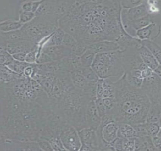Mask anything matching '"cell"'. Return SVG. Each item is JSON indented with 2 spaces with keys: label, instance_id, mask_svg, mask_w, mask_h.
I'll return each instance as SVG.
<instances>
[{
  "label": "cell",
  "instance_id": "f5cc1de1",
  "mask_svg": "<svg viewBox=\"0 0 161 151\" xmlns=\"http://www.w3.org/2000/svg\"><path fill=\"white\" fill-rule=\"evenodd\" d=\"M158 124H159V125H160V127H161V117H160V120H159V122H158Z\"/></svg>",
  "mask_w": 161,
  "mask_h": 151
},
{
  "label": "cell",
  "instance_id": "ac0fdd59",
  "mask_svg": "<svg viewBox=\"0 0 161 151\" xmlns=\"http://www.w3.org/2000/svg\"><path fill=\"white\" fill-rule=\"evenodd\" d=\"M156 148L153 142L152 137L147 136L135 138V151H155Z\"/></svg>",
  "mask_w": 161,
  "mask_h": 151
},
{
  "label": "cell",
  "instance_id": "7a4b0ae2",
  "mask_svg": "<svg viewBox=\"0 0 161 151\" xmlns=\"http://www.w3.org/2000/svg\"><path fill=\"white\" fill-rule=\"evenodd\" d=\"M114 82L117 107L116 121L119 123H126L132 126L146 122L151 105L147 94L141 88L130 85L125 73Z\"/></svg>",
  "mask_w": 161,
  "mask_h": 151
},
{
  "label": "cell",
  "instance_id": "8fae6325",
  "mask_svg": "<svg viewBox=\"0 0 161 151\" xmlns=\"http://www.w3.org/2000/svg\"><path fill=\"white\" fill-rule=\"evenodd\" d=\"M41 52L47 54L53 61L61 60L70 56L72 54L71 49L63 45L44 47Z\"/></svg>",
  "mask_w": 161,
  "mask_h": 151
},
{
  "label": "cell",
  "instance_id": "9a60e30c",
  "mask_svg": "<svg viewBox=\"0 0 161 151\" xmlns=\"http://www.w3.org/2000/svg\"><path fill=\"white\" fill-rule=\"evenodd\" d=\"M88 49L96 54L120 50L116 42L111 41H102L91 43L88 45Z\"/></svg>",
  "mask_w": 161,
  "mask_h": 151
},
{
  "label": "cell",
  "instance_id": "836d02e7",
  "mask_svg": "<svg viewBox=\"0 0 161 151\" xmlns=\"http://www.w3.org/2000/svg\"><path fill=\"white\" fill-rule=\"evenodd\" d=\"M146 127L148 135L152 137H155L158 135L160 129V126L157 123L146 122Z\"/></svg>",
  "mask_w": 161,
  "mask_h": 151
},
{
  "label": "cell",
  "instance_id": "ffe728a7",
  "mask_svg": "<svg viewBox=\"0 0 161 151\" xmlns=\"http://www.w3.org/2000/svg\"><path fill=\"white\" fill-rule=\"evenodd\" d=\"M118 137L121 138H133L137 137V133L133 126L129 123H119Z\"/></svg>",
  "mask_w": 161,
  "mask_h": 151
},
{
  "label": "cell",
  "instance_id": "4fadbf2b",
  "mask_svg": "<svg viewBox=\"0 0 161 151\" xmlns=\"http://www.w3.org/2000/svg\"><path fill=\"white\" fill-rule=\"evenodd\" d=\"M161 26L155 23H152L146 27L137 30L136 38L140 41H154L159 35Z\"/></svg>",
  "mask_w": 161,
  "mask_h": 151
},
{
  "label": "cell",
  "instance_id": "2e32d148",
  "mask_svg": "<svg viewBox=\"0 0 161 151\" xmlns=\"http://www.w3.org/2000/svg\"><path fill=\"white\" fill-rule=\"evenodd\" d=\"M25 41H31L22 28L9 32H0V42L8 43Z\"/></svg>",
  "mask_w": 161,
  "mask_h": 151
},
{
  "label": "cell",
  "instance_id": "484cf974",
  "mask_svg": "<svg viewBox=\"0 0 161 151\" xmlns=\"http://www.w3.org/2000/svg\"><path fill=\"white\" fill-rule=\"evenodd\" d=\"M0 61L2 66H8L11 64L14 59L13 55L8 53L6 49L7 43L5 42H0Z\"/></svg>",
  "mask_w": 161,
  "mask_h": 151
},
{
  "label": "cell",
  "instance_id": "f35d334b",
  "mask_svg": "<svg viewBox=\"0 0 161 151\" xmlns=\"http://www.w3.org/2000/svg\"><path fill=\"white\" fill-rule=\"evenodd\" d=\"M135 138L123 139V151H135Z\"/></svg>",
  "mask_w": 161,
  "mask_h": 151
},
{
  "label": "cell",
  "instance_id": "83f0119b",
  "mask_svg": "<svg viewBox=\"0 0 161 151\" xmlns=\"http://www.w3.org/2000/svg\"><path fill=\"white\" fill-rule=\"evenodd\" d=\"M78 71L83 75L86 81L89 83H97L100 79L91 67H83Z\"/></svg>",
  "mask_w": 161,
  "mask_h": 151
},
{
  "label": "cell",
  "instance_id": "d4e9b609",
  "mask_svg": "<svg viewBox=\"0 0 161 151\" xmlns=\"http://www.w3.org/2000/svg\"><path fill=\"white\" fill-rule=\"evenodd\" d=\"M141 44L148 49L161 66V46L154 41L149 40L142 41Z\"/></svg>",
  "mask_w": 161,
  "mask_h": 151
},
{
  "label": "cell",
  "instance_id": "4316f807",
  "mask_svg": "<svg viewBox=\"0 0 161 151\" xmlns=\"http://www.w3.org/2000/svg\"><path fill=\"white\" fill-rule=\"evenodd\" d=\"M102 79L103 88V98H114L115 87L114 80L111 78Z\"/></svg>",
  "mask_w": 161,
  "mask_h": 151
},
{
  "label": "cell",
  "instance_id": "f546056e",
  "mask_svg": "<svg viewBox=\"0 0 161 151\" xmlns=\"http://www.w3.org/2000/svg\"><path fill=\"white\" fill-rule=\"evenodd\" d=\"M96 55V54L95 53L87 48L86 51L80 57L81 61L83 67H91L94 62Z\"/></svg>",
  "mask_w": 161,
  "mask_h": 151
},
{
  "label": "cell",
  "instance_id": "603a6c76",
  "mask_svg": "<svg viewBox=\"0 0 161 151\" xmlns=\"http://www.w3.org/2000/svg\"><path fill=\"white\" fill-rule=\"evenodd\" d=\"M161 115V106L158 103H151L146 118V122H159Z\"/></svg>",
  "mask_w": 161,
  "mask_h": 151
},
{
  "label": "cell",
  "instance_id": "d6986e66",
  "mask_svg": "<svg viewBox=\"0 0 161 151\" xmlns=\"http://www.w3.org/2000/svg\"><path fill=\"white\" fill-rule=\"evenodd\" d=\"M23 74H19L10 70L8 67L1 65V83L9 84L20 79Z\"/></svg>",
  "mask_w": 161,
  "mask_h": 151
},
{
  "label": "cell",
  "instance_id": "7dc6e473",
  "mask_svg": "<svg viewBox=\"0 0 161 151\" xmlns=\"http://www.w3.org/2000/svg\"><path fill=\"white\" fill-rule=\"evenodd\" d=\"M153 142L156 150L161 151V138L158 136L152 137Z\"/></svg>",
  "mask_w": 161,
  "mask_h": 151
},
{
  "label": "cell",
  "instance_id": "277c9868",
  "mask_svg": "<svg viewBox=\"0 0 161 151\" xmlns=\"http://www.w3.org/2000/svg\"><path fill=\"white\" fill-rule=\"evenodd\" d=\"M59 27L58 20L36 16L31 21L24 24L22 29L32 42L38 44L45 38L49 36Z\"/></svg>",
  "mask_w": 161,
  "mask_h": 151
},
{
  "label": "cell",
  "instance_id": "ab89813d",
  "mask_svg": "<svg viewBox=\"0 0 161 151\" xmlns=\"http://www.w3.org/2000/svg\"><path fill=\"white\" fill-rule=\"evenodd\" d=\"M38 47L27 54L25 62L31 64L36 63L37 53H38Z\"/></svg>",
  "mask_w": 161,
  "mask_h": 151
},
{
  "label": "cell",
  "instance_id": "7402d4cb",
  "mask_svg": "<svg viewBox=\"0 0 161 151\" xmlns=\"http://www.w3.org/2000/svg\"><path fill=\"white\" fill-rule=\"evenodd\" d=\"M65 33L66 32L62 28L58 27L52 34L51 35L48 39L43 45L42 48L47 46L62 45Z\"/></svg>",
  "mask_w": 161,
  "mask_h": 151
},
{
  "label": "cell",
  "instance_id": "ee69618b",
  "mask_svg": "<svg viewBox=\"0 0 161 151\" xmlns=\"http://www.w3.org/2000/svg\"><path fill=\"white\" fill-rule=\"evenodd\" d=\"M33 3V1H22L20 5V9L26 12H32Z\"/></svg>",
  "mask_w": 161,
  "mask_h": 151
},
{
  "label": "cell",
  "instance_id": "681fc988",
  "mask_svg": "<svg viewBox=\"0 0 161 151\" xmlns=\"http://www.w3.org/2000/svg\"><path fill=\"white\" fill-rule=\"evenodd\" d=\"M154 71L157 74V75H158V76H160V78H161V65H160L159 66V67H158V68H157V69H156V70H155Z\"/></svg>",
  "mask_w": 161,
  "mask_h": 151
},
{
  "label": "cell",
  "instance_id": "f6af8a7d",
  "mask_svg": "<svg viewBox=\"0 0 161 151\" xmlns=\"http://www.w3.org/2000/svg\"><path fill=\"white\" fill-rule=\"evenodd\" d=\"M158 7V12L156 14H152L154 18L155 23L161 26V1H155Z\"/></svg>",
  "mask_w": 161,
  "mask_h": 151
},
{
  "label": "cell",
  "instance_id": "c3c4849f",
  "mask_svg": "<svg viewBox=\"0 0 161 151\" xmlns=\"http://www.w3.org/2000/svg\"><path fill=\"white\" fill-rule=\"evenodd\" d=\"M27 54L24 53H18L13 55V57L15 60L21 61V62H25Z\"/></svg>",
  "mask_w": 161,
  "mask_h": 151
},
{
  "label": "cell",
  "instance_id": "8d00e7d4",
  "mask_svg": "<svg viewBox=\"0 0 161 151\" xmlns=\"http://www.w3.org/2000/svg\"><path fill=\"white\" fill-rule=\"evenodd\" d=\"M133 126L137 133V137H142L145 136H149L147 131L146 122L135 125Z\"/></svg>",
  "mask_w": 161,
  "mask_h": 151
},
{
  "label": "cell",
  "instance_id": "74e56055",
  "mask_svg": "<svg viewBox=\"0 0 161 151\" xmlns=\"http://www.w3.org/2000/svg\"><path fill=\"white\" fill-rule=\"evenodd\" d=\"M143 2V1L138 0H125L120 1V4L122 8L129 9L141 4Z\"/></svg>",
  "mask_w": 161,
  "mask_h": 151
},
{
  "label": "cell",
  "instance_id": "e0dca14e",
  "mask_svg": "<svg viewBox=\"0 0 161 151\" xmlns=\"http://www.w3.org/2000/svg\"><path fill=\"white\" fill-rule=\"evenodd\" d=\"M138 53L144 64L153 71L160 66L157 59L146 46L142 44L138 48Z\"/></svg>",
  "mask_w": 161,
  "mask_h": 151
},
{
  "label": "cell",
  "instance_id": "6da1fadb",
  "mask_svg": "<svg viewBox=\"0 0 161 151\" xmlns=\"http://www.w3.org/2000/svg\"><path fill=\"white\" fill-rule=\"evenodd\" d=\"M120 1H74L66 15L77 27L75 39L88 45L102 41L116 42L125 32Z\"/></svg>",
  "mask_w": 161,
  "mask_h": 151
},
{
  "label": "cell",
  "instance_id": "cb8c5ba5",
  "mask_svg": "<svg viewBox=\"0 0 161 151\" xmlns=\"http://www.w3.org/2000/svg\"><path fill=\"white\" fill-rule=\"evenodd\" d=\"M70 78L74 87L78 90L83 91L88 82L79 71H73L70 72Z\"/></svg>",
  "mask_w": 161,
  "mask_h": 151
},
{
  "label": "cell",
  "instance_id": "3957f363",
  "mask_svg": "<svg viewBox=\"0 0 161 151\" xmlns=\"http://www.w3.org/2000/svg\"><path fill=\"white\" fill-rule=\"evenodd\" d=\"M91 67L100 79H119L125 74L122 50L97 54Z\"/></svg>",
  "mask_w": 161,
  "mask_h": 151
},
{
  "label": "cell",
  "instance_id": "5b68a950",
  "mask_svg": "<svg viewBox=\"0 0 161 151\" xmlns=\"http://www.w3.org/2000/svg\"><path fill=\"white\" fill-rule=\"evenodd\" d=\"M62 143L66 151H79L81 142L78 130L73 126L67 123L60 134Z\"/></svg>",
  "mask_w": 161,
  "mask_h": 151
},
{
  "label": "cell",
  "instance_id": "bcb514c9",
  "mask_svg": "<svg viewBox=\"0 0 161 151\" xmlns=\"http://www.w3.org/2000/svg\"><path fill=\"white\" fill-rule=\"evenodd\" d=\"M103 88L102 79H100L97 83V99H103Z\"/></svg>",
  "mask_w": 161,
  "mask_h": 151
},
{
  "label": "cell",
  "instance_id": "9c48e42d",
  "mask_svg": "<svg viewBox=\"0 0 161 151\" xmlns=\"http://www.w3.org/2000/svg\"><path fill=\"white\" fill-rule=\"evenodd\" d=\"M149 14V7L148 1H143L141 4L132 8H122L121 15L124 16L130 21L138 20Z\"/></svg>",
  "mask_w": 161,
  "mask_h": 151
},
{
  "label": "cell",
  "instance_id": "ba28073f",
  "mask_svg": "<svg viewBox=\"0 0 161 151\" xmlns=\"http://www.w3.org/2000/svg\"><path fill=\"white\" fill-rule=\"evenodd\" d=\"M78 131L81 145L88 146L92 151H99L97 131L88 127H84Z\"/></svg>",
  "mask_w": 161,
  "mask_h": 151
},
{
  "label": "cell",
  "instance_id": "60d3db41",
  "mask_svg": "<svg viewBox=\"0 0 161 151\" xmlns=\"http://www.w3.org/2000/svg\"><path fill=\"white\" fill-rule=\"evenodd\" d=\"M96 107L101 118H103L106 115V110L103 104L102 99H97L95 100Z\"/></svg>",
  "mask_w": 161,
  "mask_h": 151
},
{
  "label": "cell",
  "instance_id": "816d5d0a",
  "mask_svg": "<svg viewBox=\"0 0 161 151\" xmlns=\"http://www.w3.org/2000/svg\"><path fill=\"white\" fill-rule=\"evenodd\" d=\"M157 136H158L159 137L161 138V127H160V130H159V133H158V135H157Z\"/></svg>",
  "mask_w": 161,
  "mask_h": 151
},
{
  "label": "cell",
  "instance_id": "7c38bea8",
  "mask_svg": "<svg viewBox=\"0 0 161 151\" xmlns=\"http://www.w3.org/2000/svg\"><path fill=\"white\" fill-rule=\"evenodd\" d=\"M37 47H38V44L32 41H25L7 43L6 49L8 53L13 55L18 53H28Z\"/></svg>",
  "mask_w": 161,
  "mask_h": 151
},
{
  "label": "cell",
  "instance_id": "d590c367",
  "mask_svg": "<svg viewBox=\"0 0 161 151\" xmlns=\"http://www.w3.org/2000/svg\"><path fill=\"white\" fill-rule=\"evenodd\" d=\"M77 41L68 33H65L62 45L71 49L77 44Z\"/></svg>",
  "mask_w": 161,
  "mask_h": 151
},
{
  "label": "cell",
  "instance_id": "8992f818",
  "mask_svg": "<svg viewBox=\"0 0 161 151\" xmlns=\"http://www.w3.org/2000/svg\"><path fill=\"white\" fill-rule=\"evenodd\" d=\"M141 89L149 98L151 103H158L161 92V78L155 71L144 78Z\"/></svg>",
  "mask_w": 161,
  "mask_h": 151
},
{
  "label": "cell",
  "instance_id": "52a82bcc",
  "mask_svg": "<svg viewBox=\"0 0 161 151\" xmlns=\"http://www.w3.org/2000/svg\"><path fill=\"white\" fill-rule=\"evenodd\" d=\"M139 48L131 47L122 50V64L125 73L135 69L142 70L146 67L139 55Z\"/></svg>",
  "mask_w": 161,
  "mask_h": 151
},
{
  "label": "cell",
  "instance_id": "b9f144b4",
  "mask_svg": "<svg viewBox=\"0 0 161 151\" xmlns=\"http://www.w3.org/2000/svg\"><path fill=\"white\" fill-rule=\"evenodd\" d=\"M39 148L44 151H53V148L48 140L46 139H40L37 141Z\"/></svg>",
  "mask_w": 161,
  "mask_h": 151
},
{
  "label": "cell",
  "instance_id": "5bb4252c",
  "mask_svg": "<svg viewBox=\"0 0 161 151\" xmlns=\"http://www.w3.org/2000/svg\"><path fill=\"white\" fill-rule=\"evenodd\" d=\"M56 0L43 1L37 11L36 17H42L58 20L56 18Z\"/></svg>",
  "mask_w": 161,
  "mask_h": 151
},
{
  "label": "cell",
  "instance_id": "44dd1931",
  "mask_svg": "<svg viewBox=\"0 0 161 151\" xmlns=\"http://www.w3.org/2000/svg\"><path fill=\"white\" fill-rule=\"evenodd\" d=\"M24 24L17 20L6 19L2 20L0 23V32H9L19 30L23 27Z\"/></svg>",
  "mask_w": 161,
  "mask_h": 151
},
{
  "label": "cell",
  "instance_id": "30bf717a",
  "mask_svg": "<svg viewBox=\"0 0 161 151\" xmlns=\"http://www.w3.org/2000/svg\"><path fill=\"white\" fill-rule=\"evenodd\" d=\"M87 127L97 131L101 123L102 119L96 107L95 101H90L87 104L86 111Z\"/></svg>",
  "mask_w": 161,
  "mask_h": 151
},
{
  "label": "cell",
  "instance_id": "d6a6232c",
  "mask_svg": "<svg viewBox=\"0 0 161 151\" xmlns=\"http://www.w3.org/2000/svg\"><path fill=\"white\" fill-rule=\"evenodd\" d=\"M78 42V41H77ZM88 48V45L83 42H78L77 44L71 49L73 54L81 57Z\"/></svg>",
  "mask_w": 161,
  "mask_h": 151
},
{
  "label": "cell",
  "instance_id": "e575fe53",
  "mask_svg": "<svg viewBox=\"0 0 161 151\" xmlns=\"http://www.w3.org/2000/svg\"><path fill=\"white\" fill-rule=\"evenodd\" d=\"M49 142L50 143L53 151H63L66 150L62 143L60 136H56L53 137L48 140Z\"/></svg>",
  "mask_w": 161,
  "mask_h": 151
},
{
  "label": "cell",
  "instance_id": "f907efd6",
  "mask_svg": "<svg viewBox=\"0 0 161 151\" xmlns=\"http://www.w3.org/2000/svg\"><path fill=\"white\" fill-rule=\"evenodd\" d=\"M158 103L160 105H161V92L160 96H159V99H158Z\"/></svg>",
  "mask_w": 161,
  "mask_h": 151
},
{
  "label": "cell",
  "instance_id": "1f68e13d",
  "mask_svg": "<svg viewBox=\"0 0 161 151\" xmlns=\"http://www.w3.org/2000/svg\"><path fill=\"white\" fill-rule=\"evenodd\" d=\"M36 17L35 13L32 12H26L20 9L19 15V21L23 24L31 21Z\"/></svg>",
  "mask_w": 161,
  "mask_h": 151
},
{
  "label": "cell",
  "instance_id": "f1b7e54d",
  "mask_svg": "<svg viewBox=\"0 0 161 151\" xmlns=\"http://www.w3.org/2000/svg\"><path fill=\"white\" fill-rule=\"evenodd\" d=\"M153 22V20L152 16L150 14H149L143 18L132 21H131V25L133 28L136 31H137L143 27L147 26Z\"/></svg>",
  "mask_w": 161,
  "mask_h": 151
},
{
  "label": "cell",
  "instance_id": "7bdbcfd3",
  "mask_svg": "<svg viewBox=\"0 0 161 151\" xmlns=\"http://www.w3.org/2000/svg\"><path fill=\"white\" fill-rule=\"evenodd\" d=\"M111 144L114 151H123V138L118 137Z\"/></svg>",
  "mask_w": 161,
  "mask_h": 151
},
{
  "label": "cell",
  "instance_id": "4dcf8cb0",
  "mask_svg": "<svg viewBox=\"0 0 161 151\" xmlns=\"http://www.w3.org/2000/svg\"><path fill=\"white\" fill-rule=\"evenodd\" d=\"M30 65H31V64H29L26 62H21L14 59L7 67L16 73L19 74H23L25 68Z\"/></svg>",
  "mask_w": 161,
  "mask_h": 151
}]
</instances>
